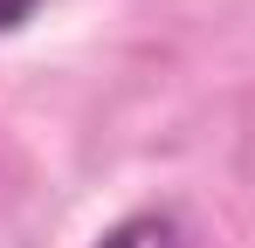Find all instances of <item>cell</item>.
<instances>
[{"label":"cell","mask_w":255,"mask_h":248,"mask_svg":"<svg viewBox=\"0 0 255 248\" xmlns=\"http://www.w3.org/2000/svg\"><path fill=\"white\" fill-rule=\"evenodd\" d=\"M90 248H186V235H179V221H172V214L145 207V214H125V221H111V228H104Z\"/></svg>","instance_id":"obj_1"},{"label":"cell","mask_w":255,"mask_h":248,"mask_svg":"<svg viewBox=\"0 0 255 248\" xmlns=\"http://www.w3.org/2000/svg\"><path fill=\"white\" fill-rule=\"evenodd\" d=\"M35 7H42V0H0V35L28 28V21H35Z\"/></svg>","instance_id":"obj_2"}]
</instances>
